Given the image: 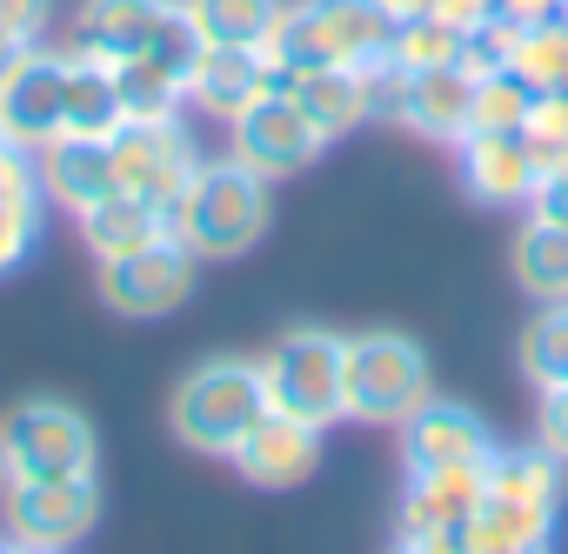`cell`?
Returning <instances> with one entry per match:
<instances>
[{
    "label": "cell",
    "mask_w": 568,
    "mask_h": 554,
    "mask_svg": "<svg viewBox=\"0 0 568 554\" xmlns=\"http://www.w3.org/2000/svg\"><path fill=\"white\" fill-rule=\"evenodd\" d=\"M508 74H521L535 94L568 88V21H541V28H515V61Z\"/></svg>",
    "instance_id": "83f0119b"
},
{
    "label": "cell",
    "mask_w": 568,
    "mask_h": 554,
    "mask_svg": "<svg viewBox=\"0 0 568 554\" xmlns=\"http://www.w3.org/2000/svg\"><path fill=\"white\" fill-rule=\"evenodd\" d=\"M0 461H8V481H68L94 474L101 441L88 414H74L68 401H21L0 421Z\"/></svg>",
    "instance_id": "8992f818"
},
{
    "label": "cell",
    "mask_w": 568,
    "mask_h": 554,
    "mask_svg": "<svg viewBox=\"0 0 568 554\" xmlns=\"http://www.w3.org/2000/svg\"><path fill=\"white\" fill-rule=\"evenodd\" d=\"M194 254L168 234V240H154V247H134V254H121V260H101V301L121 315V321H168V315H181L187 308V295H194Z\"/></svg>",
    "instance_id": "52a82bcc"
},
{
    "label": "cell",
    "mask_w": 568,
    "mask_h": 554,
    "mask_svg": "<svg viewBox=\"0 0 568 554\" xmlns=\"http://www.w3.org/2000/svg\"><path fill=\"white\" fill-rule=\"evenodd\" d=\"M0 488H8V461H0Z\"/></svg>",
    "instance_id": "ab89813d"
},
{
    "label": "cell",
    "mask_w": 568,
    "mask_h": 554,
    "mask_svg": "<svg viewBox=\"0 0 568 554\" xmlns=\"http://www.w3.org/2000/svg\"><path fill=\"white\" fill-rule=\"evenodd\" d=\"M108 154H114V187H128V194H141V201H154V207H168V201L187 187V174L201 167L194 134H187L181 114L128 121V127L108 141Z\"/></svg>",
    "instance_id": "9c48e42d"
},
{
    "label": "cell",
    "mask_w": 568,
    "mask_h": 554,
    "mask_svg": "<svg viewBox=\"0 0 568 554\" xmlns=\"http://www.w3.org/2000/svg\"><path fill=\"white\" fill-rule=\"evenodd\" d=\"M561 481H568V461H555L541 441L535 448H495L488 454V494L455 527L462 547L468 554L548 547L555 541V514H561Z\"/></svg>",
    "instance_id": "6da1fadb"
},
{
    "label": "cell",
    "mask_w": 568,
    "mask_h": 554,
    "mask_svg": "<svg viewBox=\"0 0 568 554\" xmlns=\"http://www.w3.org/2000/svg\"><path fill=\"white\" fill-rule=\"evenodd\" d=\"M528 107H535V88L521 74H481L475 107H468V134H521Z\"/></svg>",
    "instance_id": "f1b7e54d"
},
{
    "label": "cell",
    "mask_w": 568,
    "mask_h": 554,
    "mask_svg": "<svg viewBox=\"0 0 568 554\" xmlns=\"http://www.w3.org/2000/svg\"><path fill=\"white\" fill-rule=\"evenodd\" d=\"M227 134H234V161L254 167L261 181H288V174L315 167L322 147H328V134L302 114V101H295L288 88H267Z\"/></svg>",
    "instance_id": "ba28073f"
},
{
    "label": "cell",
    "mask_w": 568,
    "mask_h": 554,
    "mask_svg": "<svg viewBox=\"0 0 568 554\" xmlns=\"http://www.w3.org/2000/svg\"><path fill=\"white\" fill-rule=\"evenodd\" d=\"M288 0H187L207 48H261Z\"/></svg>",
    "instance_id": "d4e9b609"
},
{
    "label": "cell",
    "mask_w": 568,
    "mask_h": 554,
    "mask_svg": "<svg viewBox=\"0 0 568 554\" xmlns=\"http://www.w3.org/2000/svg\"><path fill=\"white\" fill-rule=\"evenodd\" d=\"M455 161H462V194L475 207H495V214L521 207L528 214V194H535L541 167H535V154H528L521 134H468L455 147Z\"/></svg>",
    "instance_id": "9a60e30c"
},
{
    "label": "cell",
    "mask_w": 568,
    "mask_h": 554,
    "mask_svg": "<svg viewBox=\"0 0 568 554\" xmlns=\"http://www.w3.org/2000/svg\"><path fill=\"white\" fill-rule=\"evenodd\" d=\"M267 88H281V81H274V68L261 61V48H201L194 74H187V101H194V114L227 121V127H234Z\"/></svg>",
    "instance_id": "2e32d148"
},
{
    "label": "cell",
    "mask_w": 568,
    "mask_h": 554,
    "mask_svg": "<svg viewBox=\"0 0 568 554\" xmlns=\"http://www.w3.org/2000/svg\"><path fill=\"white\" fill-rule=\"evenodd\" d=\"M8 507V541L28 547H74L88 541V527L101 521V488L94 474H68V481H8L0 488Z\"/></svg>",
    "instance_id": "30bf717a"
},
{
    "label": "cell",
    "mask_w": 568,
    "mask_h": 554,
    "mask_svg": "<svg viewBox=\"0 0 568 554\" xmlns=\"http://www.w3.org/2000/svg\"><path fill=\"white\" fill-rule=\"evenodd\" d=\"M0 554H14V541H0Z\"/></svg>",
    "instance_id": "60d3db41"
},
{
    "label": "cell",
    "mask_w": 568,
    "mask_h": 554,
    "mask_svg": "<svg viewBox=\"0 0 568 554\" xmlns=\"http://www.w3.org/2000/svg\"><path fill=\"white\" fill-rule=\"evenodd\" d=\"M61 134H68V54L28 48V61L0 88V141L21 154H41Z\"/></svg>",
    "instance_id": "8fae6325"
},
{
    "label": "cell",
    "mask_w": 568,
    "mask_h": 554,
    "mask_svg": "<svg viewBox=\"0 0 568 554\" xmlns=\"http://www.w3.org/2000/svg\"><path fill=\"white\" fill-rule=\"evenodd\" d=\"M28 48H41V41H21V34H8V28H0V88H8V74L28 61Z\"/></svg>",
    "instance_id": "8d00e7d4"
},
{
    "label": "cell",
    "mask_w": 568,
    "mask_h": 554,
    "mask_svg": "<svg viewBox=\"0 0 568 554\" xmlns=\"http://www.w3.org/2000/svg\"><path fill=\"white\" fill-rule=\"evenodd\" d=\"M187 21V0H81L74 14V54L88 61H128L161 54V41Z\"/></svg>",
    "instance_id": "7c38bea8"
},
{
    "label": "cell",
    "mask_w": 568,
    "mask_h": 554,
    "mask_svg": "<svg viewBox=\"0 0 568 554\" xmlns=\"http://www.w3.org/2000/svg\"><path fill=\"white\" fill-rule=\"evenodd\" d=\"M528 214L568 227V154H561L555 167H541V181H535V194H528Z\"/></svg>",
    "instance_id": "1f68e13d"
},
{
    "label": "cell",
    "mask_w": 568,
    "mask_h": 554,
    "mask_svg": "<svg viewBox=\"0 0 568 554\" xmlns=\"http://www.w3.org/2000/svg\"><path fill=\"white\" fill-rule=\"evenodd\" d=\"M342 355H348V335H328V328H288L254 368H261V388H267V408L274 414H295L308 428H342L348 421V388H342Z\"/></svg>",
    "instance_id": "5b68a950"
},
{
    "label": "cell",
    "mask_w": 568,
    "mask_h": 554,
    "mask_svg": "<svg viewBox=\"0 0 568 554\" xmlns=\"http://www.w3.org/2000/svg\"><path fill=\"white\" fill-rule=\"evenodd\" d=\"M501 14L515 28H541V21H568V0H508Z\"/></svg>",
    "instance_id": "d590c367"
},
{
    "label": "cell",
    "mask_w": 568,
    "mask_h": 554,
    "mask_svg": "<svg viewBox=\"0 0 568 554\" xmlns=\"http://www.w3.org/2000/svg\"><path fill=\"white\" fill-rule=\"evenodd\" d=\"M501 441H495V428L475 414V408H462V401H422L408 421H402V461H408V474H428V468H462V461H488Z\"/></svg>",
    "instance_id": "5bb4252c"
},
{
    "label": "cell",
    "mask_w": 568,
    "mask_h": 554,
    "mask_svg": "<svg viewBox=\"0 0 568 554\" xmlns=\"http://www.w3.org/2000/svg\"><path fill=\"white\" fill-rule=\"evenodd\" d=\"M14 554H68V547H28V541H14Z\"/></svg>",
    "instance_id": "74e56055"
},
{
    "label": "cell",
    "mask_w": 568,
    "mask_h": 554,
    "mask_svg": "<svg viewBox=\"0 0 568 554\" xmlns=\"http://www.w3.org/2000/svg\"><path fill=\"white\" fill-rule=\"evenodd\" d=\"M288 94L302 101V114H308L328 141H342V134H355V127H368V121H375L368 68H315V74L288 81Z\"/></svg>",
    "instance_id": "44dd1931"
},
{
    "label": "cell",
    "mask_w": 568,
    "mask_h": 554,
    "mask_svg": "<svg viewBox=\"0 0 568 554\" xmlns=\"http://www.w3.org/2000/svg\"><path fill=\"white\" fill-rule=\"evenodd\" d=\"M48 14H54V0H0V28L21 34V41H41Z\"/></svg>",
    "instance_id": "836d02e7"
},
{
    "label": "cell",
    "mask_w": 568,
    "mask_h": 554,
    "mask_svg": "<svg viewBox=\"0 0 568 554\" xmlns=\"http://www.w3.org/2000/svg\"><path fill=\"white\" fill-rule=\"evenodd\" d=\"M114 88H121L128 121H161V114H181V107H187V81H181L168 61H154V54L114 61Z\"/></svg>",
    "instance_id": "cb8c5ba5"
},
{
    "label": "cell",
    "mask_w": 568,
    "mask_h": 554,
    "mask_svg": "<svg viewBox=\"0 0 568 554\" xmlns=\"http://www.w3.org/2000/svg\"><path fill=\"white\" fill-rule=\"evenodd\" d=\"M515 361H521V375H528L535 394L568 388V301H541V315L521 328Z\"/></svg>",
    "instance_id": "484cf974"
},
{
    "label": "cell",
    "mask_w": 568,
    "mask_h": 554,
    "mask_svg": "<svg viewBox=\"0 0 568 554\" xmlns=\"http://www.w3.org/2000/svg\"><path fill=\"white\" fill-rule=\"evenodd\" d=\"M462 28L435 21V14H415V21H395V41H388V61L402 74H422V68H462Z\"/></svg>",
    "instance_id": "4316f807"
},
{
    "label": "cell",
    "mask_w": 568,
    "mask_h": 554,
    "mask_svg": "<svg viewBox=\"0 0 568 554\" xmlns=\"http://www.w3.org/2000/svg\"><path fill=\"white\" fill-rule=\"evenodd\" d=\"M121 127H128V107H121L114 68L68 48V134H81V141H114Z\"/></svg>",
    "instance_id": "7402d4cb"
},
{
    "label": "cell",
    "mask_w": 568,
    "mask_h": 554,
    "mask_svg": "<svg viewBox=\"0 0 568 554\" xmlns=\"http://www.w3.org/2000/svg\"><path fill=\"white\" fill-rule=\"evenodd\" d=\"M521 554H548V547H521Z\"/></svg>",
    "instance_id": "b9f144b4"
},
{
    "label": "cell",
    "mask_w": 568,
    "mask_h": 554,
    "mask_svg": "<svg viewBox=\"0 0 568 554\" xmlns=\"http://www.w3.org/2000/svg\"><path fill=\"white\" fill-rule=\"evenodd\" d=\"M488 494V461H462V468H428V474H408V494H402V541H422V534H442V527H462Z\"/></svg>",
    "instance_id": "e0dca14e"
},
{
    "label": "cell",
    "mask_w": 568,
    "mask_h": 554,
    "mask_svg": "<svg viewBox=\"0 0 568 554\" xmlns=\"http://www.w3.org/2000/svg\"><path fill=\"white\" fill-rule=\"evenodd\" d=\"M41 207H48V194H34V201H0V274H14V267L34 254V240H41Z\"/></svg>",
    "instance_id": "4dcf8cb0"
},
{
    "label": "cell",
    "mask_w": 568,
    "mask_h": 554,
    "mask_svg": "<svg viewBox=\"0 0 568 554\" xmlns=\"http://www.w3.org/2000/svg\"><path fill=\"white\" fill-rule=\"evenodd\" d=\"M468 107H475V81L462 68H422V74H408L402 127H415L422 141L462 147L468 141Z\"/></svg>",
    "instance_id": "d6986e66"
},
{
    "label": "cell",
    "mask_w": 568,
    "mask_h": 554,
    "mask_svg": "<svg viewBox=\"0 0 568 554\" xmlns=\"http://www.w3.org/2000/svg\"><path fill=\"white\" fill-rule=\"evenodd\" d=\"M535 441H541L555 461H568V388H548V394H541V408H535Z\"/></svg>",
    "instance_id": "d6a6232c"
},
{
    "label": "cell",
    "mask_w": 568,
    "mask_h": 554,
    "mask_svg": "<svg viewBox=\"0 0 568 554\" xmlns=\"http://www.w3.org/2000/svg\"><path fill=\"white\" fill-rule=\"evenodd\" d=\"M234 461V474L247 481V488H302L315 468H322V428H308V421H295V414H261L247 434H241V448L227 454Z\"/></svg>",
    "instance_id": "4fadbf2b"
},
{
    "label": "cell",
    "mask_w": 568,
    "mask_h": 554,
    "mask_svg": "<svg viewBox=\"0 0 568 554\" xmlns=\"http://www.w3.org/2000/svg\"><path fill=\"white\" fill-rule=\"evenodd\" d=\"M515 281L535 301H568V227L528 214V227L515 234Z\"/></svg>",
    "instance_id": "603a6c76"
},
{
    "label": "cell",
    "mask_w": 568,
    "mask_h": 554,
    "mask_svg": "<svg viewBox=\"0 0 568 554\" xmlns=\"http://www.w3.org/2000/svg\"><path fill=\"white\" fill-rule=\"evenodd\" d=\"M395 554H422V547H415V541H395Z\"/></svg>",
    "instance_id": "f35d334b"
},
{
    "label": "cell",
    "mask_w": 568,
    "mask_h": 554,
    "mask_svg": "<svg viewBox=\"0 0 568 554\" xmlns=\"http://www.w3.org/2000/svg\"><path fill=\"white\" fill-rule=\"evenodd\" d=\"M274 181H261L254 167H241L234 154L227 161H201L187 174V187L161 207L168 214V234L194 254V260H241L267 220H274Z\"/></svg>",
    "instance_id": "7a4b0ae2"
},
{
    "label": "cell",
    "mask_w": 568,
    "mask_h": 554,
    "mask_svg": "<svg viewBox=\"0 0 568 554\" xmlns=\"http://www.w3.org/2000/svg\"><path fill=\"white\" fill-rule=\"evenodd\" d=\"M261 414H267V388H261V368L241 355H214V361L187 368V381L168 401L174 441L194 454H214V461H227Z\"/></svg>",
    "instance_id": "3957f363"
},
{
    "label": "cell",
    "mask_w": 568,
    "mask_h": 554,
    "mask_svg": "<svg viewBox=\"0 0 568 554\" xmlns=\"http://www.w3.org/2000/svg\"><path fill=\"white\" fill-rule=\"evenodd\" d=\"M342 388H348V421L402 428L422 401H435V368H428V348L415 335L375 328V335H348Z\"/></svg>",
    "instance_id": "277c9868"
},
{
    "label": "cell",
    "mask_w": 568,
    "mask_h": 554,
    "mask_svg": "<svg viewBox=\"0 0 568 554\" xmlns=\"http://www.w3.org/2000/svg\"><path fill=\"white\" fill-rule=\"evenodd\" d=\"M74 220H81V240H88V254H94V260H121V254H134V247L168 240V214H161L154 201L128 194V187L101 194V201H94V207H81Z\"/></svg>",
    "instance_id": "ffe728a7"
},
{
    "label": "cell",
    "mask_w": 568,
    "mask_h": 554,
    "mask_svg": "<svg viewBox=\"0 0 568 554\" xmlns=\"http://www.w3.org/2000/svg\"><path fill=\"white\" fill-rule=\"evenodd\" d=\"M34 174H41V194L68 214L94 207L101 194H114V154L108 141H81V134H61L34 154Z\"/></svg>",
    "instance_id": "ac0fdd59"
},
{
    "label": "cell",
    "mask_w": 568,
    "mask_h": 554,
    "mask_svg": "<svg viewBox=\"0 0 568 554\" xmlns=\"http://www.w3.org/2000/svg\"><path fill=\"white\" fill-rule=\"evenodd\" d=\"M521 141H528L535 167H555V161L568 154V88L535 94V107H528V121H521Z\"/></svg>",
    "instance_id": "f546056e"
},
{
    "label": "cell",
    "mask_w": 568,
    "mask_h": 554,
    "mask_svg": "<svg viewBox=\"0 0 568 554\" xmlns=\"http://www.w3.org/2000/svg\"><path fill=\"white\" fill-rule=\"evenodd\" d=\"M501 8H508V0H435V21H448V28H462V34H475L481 21H501Z\"/></svg>",
    "instance_id": "e575fe53"
}]
</instances>
